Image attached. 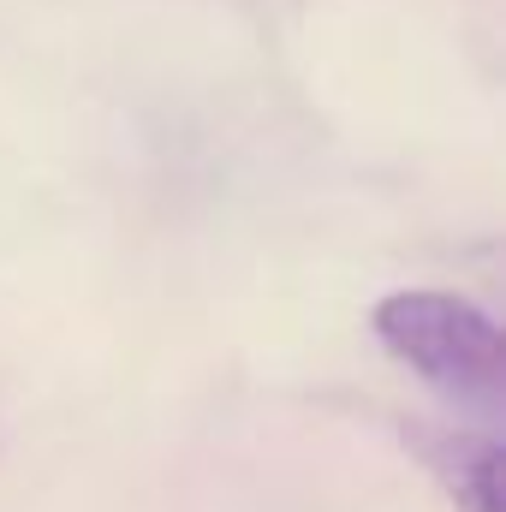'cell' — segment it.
<instances>
[{
    "instance_id": "cell-1",
    "label": "cell",
    "mask_w": 506,
    "mask_h": 512,
    "mask_svg": "<svg viewBox=\"0 0 506 512\" xmlns=\"http://www.w3.org/2000/svg\"><path fill=\"white\" fill-rule=\"evenodd\" d=\"M376 340L459 405L501 411L506 346L489 310L453 292H393L376 304Z\"/></svg>"
},
{
    "instance_id": "cell-2",
    "label": "cell",
    "mask_w": 506,
    "mask_h": 512,
    "mask_svg": "<svg viewBox=\"0 0 506 512\" xmlns=\"http://www.w3.org/2000/svg\"><path fill=\"white\" fill-rule=\"evenodd\" d=\"M411 447L441 477L459 512H506L501 495V441L477 429H411Z\"/></svg>"
}]
</instances>
